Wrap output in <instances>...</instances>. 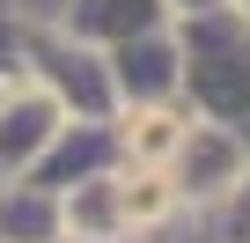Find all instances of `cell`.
<instances>
[{
    "label": "cell",
    "mask_w": 250,
    "mask_h": 243,
    "mask_svg": "<svg viewBox=\"0 0 250 243\" xmlns=\"http://www.w3.org/2000/svg\"><path fill=\"white\" fill-rule=\"evenodd\" d=\"M22 74H37V81L66 103V118H110V110H118L103 44H81V37L59 30L52 15H22Z\"/></svg>",
    "instance_id": "cell-2"
},
{
    "label": "cell",
    "mask_w": 250,
    "mask_h": 243,
    "mask_svg": "<svg viewBox=\"0 0 250 243\" xmlns=\"http://www.w3.org/2000/svg\"><path fill=\"white\" fill-rule=\"evenodd\" d=\"M52 22L74 30L81 44H103V52H110V44H125V37H140V30L177 22V8H169V0H59Z\"/></svg>",
    "instance_id": "cell-7"
},
{
    "label": "cell",
    "mask_w": 250,
    "mask_h": 243,
    "mask_svg": "<svg viewBox=\"0 0 250 243\" xmlns=\"http://www.w3.org/2000/svg\"><path fill=\"white\" fill-rule=\"evenodd\" d=\"M162 170H169V184H177V199H184L191 214H213V206H228L235 184L250 177V148H243L228 126H213V118L191 110V126H184V140H177V155H169Z\"/></svg>",
    "instance_id": "cell-3"
},
{
    "label": "cell",
    "mask_w": 250,
    "mask_h": 243,
    "mask_svg": "<svg viewBox=\"0 0 250 243\" xmlns=\"http://www.w3.org/2000/svg\"><path fill=\"white\" fill-rule=\"evenodd\" d=\"M177 52H184V103L250 148V15L235 0L177 15Z\"/></svg>",
    "instance_id": "cell-1"
},
{
    "label": "cell",
    "mask_w": 250,
    "mask_h": 243,
    "mask_svg": "<svg viewBox=\"0 0 250 243\" xmlns=\"http://www.w3.org/2000/svg\"><path fill=\"white\" fill-rule=\"evenodd\" d=\"M0 8H22V0H0Z\"/></svg>",
    "instance_id": "cell-13"
},
{
    "label": "cell",
    "mask_w": 250,
    "mask_h": 243,
    "mask_svg": "<svg viewBox=\"0 0 250 243\" xmlns=\"http://www.w3.org/2000/svg\"><path fill=\"white\" fill-rule=\"evenodd\" d=\"M22 66V8H0V74Z\"/></svg>",
    "instance_id": "cell-10"
},
{
    "label": "cell",
    "mask_w": 250,
    "mask_h": 243,
    "mask_svg": "<svg viewBox=\"0 0 250 243\" xmlns=\"http://www.w3.org/2000/svg\"><path fill=\"white\" fill-rule=\"evenodd\" d=\"M103 59H110V88H118V103H169V96H184V52H177V22L125 37V44H110Z\"/></svg>",
    "instance_id": "cell-5"
},
{
    "label": "cell",
    "mask_w": 250,
    "mask_h": 243,
    "mask_svg": "<svg viewBox=\"0 0 250 243\" xmlns=\"http://www.w3.org/2000/svg\"><path fill=\"white\" fill-rule=\"evenodd\" d=\"M125 155H118V126L110 118H66V126L52 133V148L37 155V184H52V192H66V184H81V177H103V170H118Z\"/></svg>",
    "instance_id": "cell-6"
},
{
    "label": "cell",
    "mask_w": 250,
    "mask_h": 243,
    "mask_svg": "<svg viewBox=\"0 0 250 243\" xmlns=\"http://www.w3.org/2000/svg\"><path fill=\"white\" fill-rule=\"evenodd\" d=\"M59 243H147V236H59Z\"/></svg>",
    "instance_id": "cell-11"
},
{
    "label": "cell",
    "mask_w": 250,
    "mask_h": 243,
    "mask_svg": "<svg viewBox=\"0 0 250 243\" xmlns=\"http://www.w3.org/2000/svg\"><path fill=\"white\" fill-rule=\"evenodd\" d=\"M177 15H199V8H221V0H169Z\"/></svg>",
    "instance_id": "cell-12"
},
{
    "label": "cell",
    "mask_w": 250,
    "mask_h": 243,
    "mask_svg": "<svg viewBox=\"0 0 250 243\" xmlns=\"http://www.w3.org/2000/svg\"><path fill=\"white\" fill-rule=\"evenodd\" d=\"M235 8H243V15H250V0H235Z\"/></svg>",
    "instance_id": "cell-14"
},
{
    "label": "cell",
    "mask_w": 250,
    "mask_h": 243,
    "mask_svg": "<svg viewBox=\"0 0 250 243\" xmlns=\"http://www.w3.org/2000/svg\"><path fill=\"white\" fill-rule=\"evenodd\" d=\"M66 221H59V192L37 184V177H8L0 184V243H59Z\"/></svg>",
    "instance_id": "cell-9"
},
{
    "label": "cell",
    "mask_w": 250,
    "mask_h": 243,
    "mask_svg": "<svg viewBox=\"0 0 250 243\" xmlns=\"http://www.w3.org/2000/svg\"><path fill=\"white\" fill-rule=\"evenodd\" d=\"M59 126H66V103L37 74H22V66L0 74V184H8V177H30Z\"/></svg>",
    "instance_id": "cell-4"
},
{
    "label": "cell",
    "mask_w": 250,
    "mask_h": 243,
    "mask_svg": "<svg viewBox=\"0 0 250 243\" xmlns=\"http://www.w3.org/2000/svg\"><path fill=\"white\" fill-rule=\"evenodd\" d=\"M110 126H118V155H125V162L162 170V162L177 155L184 126H191V103H184V96H169V103H118Z\"/></svg>",
    "instance_id": "cell-8"
}]
</instances>
